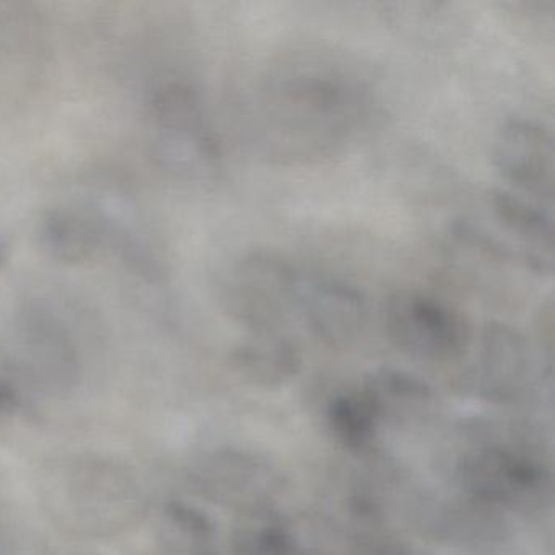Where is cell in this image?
I'll list each match as a JSON object with an SVG mask.
<instances>
[{"instance_id": "3", "label": "cell", "mask_w": 555, "mask_h": 555, "mask_svg": "<svg viewBox=\"0 0 555 555\" xmlns=\"http://www.w3.org/2000/svg\"><path fill=\"white\" fill-rule=\"evenodd\" d=\"M385 324L396 346L424 359H453L469 340V327L460 311L435 295L411 288L389 295Z\"/></svg>"}, {"instance_id": "1", "label": "cell", "mask_w": 555, "mask_h": 555, "mask_svg": "<svg viewBox=\"0 0 555 555\" xmlns=\"http://www.w3.org/2000/svg\"><path fill=\"white\" fill-rule=\"evenodd\" d=\"M378 112L370 70L352 54L300 43L274 54L249 96V135L279 165L333 160L362 139Z\"/></svg>"}, {"instance_id": "8", "label": "cell", "mask_w": 555, "mask_h": 555, "mask_svg": "<svg viewBox=\"0 0 555 555\" xmlns=\"http://www.w3.org/2000/svg\"><path fill=\"white\" fill-rule=\"evenodd\" d=\"M336 404L333 412L334 424L343 435L349 440L360 441L365 438L370 431V418L362 405L352 399H340Z\"/></svg>"}, {"instance_id": "7", "label": "cell", "mask_w": 555, "mask_h": 555, "mask_svg": "<svg viewBox=\"0 0 555 555\" xmlns=\"http://www.w3.org/2000/svg\"><path fill=\"white\" fill-rule=\"evenodd\" d=\"M236 363L253 378L274 382L294 375L300 365V353L288 337L279 333H255L253 339L240 347Z\"/></svg>"}, {"instance_id": "6", "label": "cell", "mask_w": 555, "mask_h": 555, "mask_svg": "<svg viewBox=\"0 0 555 555\" xmlns=\"http://www.w3.org/2000/svg\"><path fill=\"white\" fill-rule=\"evenodd\" d=\"M489 207L496 223L516 240L521 264L535 274L551 275L554 269L552 209L506 188L490 191Z\"/></svg>"}, {"instance_id": "2", "label": "cell", "mask_w": 555, "mask_h": 555, "mask_svg": "<svg viewBox=\"0 0 555 555\" xmlns=\"http://www.w3.org/2000/svg\"><path fill=\"white\" fill-rule=\"evenodd\" d=\"M304 271L272 253L255 251L240 258L222 282L223 307L255 333H279L297 318Z\"/></svg>"}, {"instance_id": "5", "label": "cell", "mask_w": 555, "mask_h": 555, "mask_svg": "<svg viewBox=\"0 0 555 555\" xmlns=\"http://www.w3.org/2000/svg\"><path fill=\"white\" fill-rule=\"evenodd\" d=\"M297 318L320 339L346 344L365 327L369 305L356 285L331 275L304 272Z\"/></svg>"}, {"instance_id": "4", "label": "cell", "mask_w": 555, "mask_h": 555, "mask_svg": "<svg viewBox=\"0 0 555 555\" xmlns=\"http://www.w3.org/2000/svg\"><path fill=\"white\" fill-rule=\"evenodd\" d=\"M493 167L509 188L552 209L555 193V151L552 132L532 119H509L493 142Z\"/></svg>"}]
</instances>
